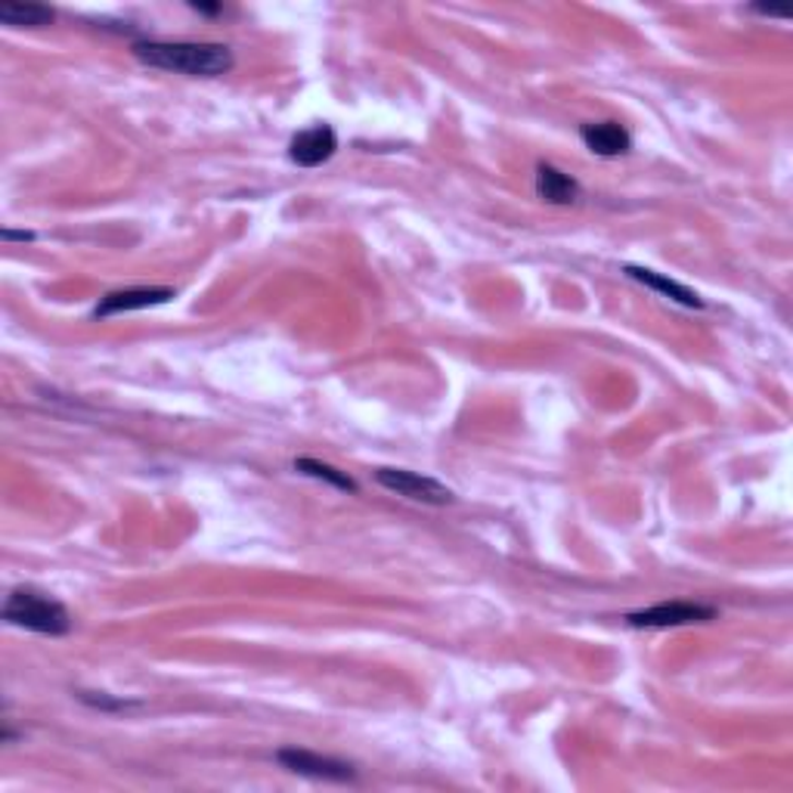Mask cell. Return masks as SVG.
<instances>
[{"label":"cell","mask_w":793,"mask_h":793,"mask_svg":"<svg viewBox=\"0 0 793 793\" xmlns=\"http://www.w3.org/2000/svg\"><path fill=\"white\" fill-rule=\"evenodd\" d=\"M134 57L149 69L190 77H220L236 65L227 44L208 40H136Z\"/></svg>","instance_id":"1"},{"label":"cell","mask_w":793,"mask_h":793,"mask_svg":"<svg viewBox=\"0 0 793 793\" xmlns=\"http://www.w3.org/2000/svg\"><path fill=\"white\" fill-rule=\"evenodd\" d=\"M3 620L40 636H65L72 629V617L59 601L40 596L35 589H13L3 604Z\"/></svg>","instance_id":"2"},{"label":"cell","mask_w":793,"mask_h":793,"mask_svg":"<svg viewBox=\"0 0 793 793\" xmlns=\"http://www.w3.org/2000/svg\"><path fill=\"white\" fill-rule=\"evenodd\" d=\"M710 620H717V608L695 604V601H660L654 608L626 614V623L636 629H676V626L710 623Z\"/></svg>","instance_id":"3"},{"label":"cell","mask_w":793,"mask_h":793,"mask_svg":"<svg viewBox=\"0 0 793 793\" xmlns=\"http://www.w3.org/2000/svg\"><path fill=\"white\" fill-rule=\"evenodd\" d=\"M375 481L379 486H385L391 493L404 496V500H412V503H425V505H449L456 503V493L444 486L441 481L434 478H425V474H416V471H407V468H379L375 471Z\"/></svg>","instance_id":"4"},{"label":"cell","mask_w":793,"mask_h":793,"mask_svg":"<svg viewBox=\"0 0 793 793\" xmlns=\"http://www.w3.org/2000/svg\"><path fill=\"white\" fill-rule=\"evenodd\" d=\"M276 759H279L283 769H289L295 774H308V778H320V781H353L357 778V769L350 762L332 759V756L310 754V750H298V747L279 750Z\"/></svg>","instance_id":"5"},{"label":"cell","mask_w":793,"mask_h":793,"mask_svg":"<svg viewBox=\"0 0 793 793\" xmlns=\"http://www.w3.org/2000/svg\"><path fill=\"white\" fill-rule=\"evenodd\" d=\"M335 153H338V134L332 131L329 124L308 128V131L295 134V140L289 143V158L298 168H320Z\"/></svg>","instance_id":"6"},{"label":"cell","mask_w":793,"mask_h":793,"mask_svg":"<svg viewBox=\"0 0 793 793\" xmlns=\"http://www.w3.org/2000/svg\"><path fill=\"white\" fill-rule=\"evenodd\" d=\"M582 143L589 153L601 155V158H617L633 149V136L629 131L617 124V121H599V124H582L580 128Z\"/></svg>","instance_id":"7"},{"label":"cell","mask_w":793,"mask_h":793,"mask_svg":"<svg viewBox=\"0 0 793 793\" xmlns=\"http://www.w3.org/2000/svg\"><path fill=\"white\" fill-rule=\"evenodd\" d=\"M175 298V289H124L106 295L94 310V316H116V313H131V310H146L168 304Z\"/></svg>","instance_id":"8"},{"label":"cell","mask_w":793,"mask_h":793,"mask_svg":"<svg viewBox=\"0 0 793 793\" xmlns=\"http://www.w3.org/2000/svg\"><path fill=\"white\" fill-rule=\"evenodd\" d=\"M537 195L549 205H574L580 199V183L558 171L555 165L537 168Z\"/></svg>","instance_id":"9"},{"label":"cell","mask_w":793,"mask_h":793,"mask_svg":"<svg viewBox=\"0 0 793 793\" xmlns=\"http://www.w3.org/2000/svg\"><path fill=\"white\" fill-rule=\"evenodd\" d=\"M626 276H629V279H636V283H641L645 289L660 291L663 298L676 301V304H682V308H692V310L704 308V298H700L697 291L688 289V286L676 283V279H666V276H660V273H654V271H645V267H626Z\"/></svg>","instance_id":"10"},{"label":"cell","mask_w":793,"mask_h":793,"mask_svg":"<svg viewBox=\"0 0 793 793\" xmlns=\"http://www.w3.org/2000/svg\"><path fill=\"white\" fill-rule=\"evenodd\" d=\"M53 20H57V13L44 3H20V0L0 3V22L13 25V28H44Z\"/></svg>","instance_id":"11"},{"label":"cell","mask_w":793,"mask_h":793,"mask_svg":"<svg viewBox=\"0 0 793 793\" xmlns=\"http://www.w3.org/2000/svg\"><path fill=\"white\" fill-rule=\"evenodd\" d=\"M295 471H301V474H308V478H316V481H326V484L338 486V490H345V493H357L360 486L353 478H348L345 471H338V468H332L326 462H316V459H298L295 462Z\"/></svg>","instance_id":"12"},{"label":"cell","mask_w":793,"mask_h":793,"mask_svg":"<svg viewBox=\"0 0 793 793\" xmlns=\"http://www.w3.org/2000/svg\"><path fill=\"white\" fill-rule=\"evenodd\" d=\"M81 700L97 707V710H128V707H136V700H112V697L97 695V692H81Z\"/></svg>","instance_id":"13"},{"label":"cell","mask_w":793,"mask_h":793,"mask_svg":"<svg viewBox=\"0 0 793 793\" xmlns=\"http://www.w3.org/2000/svg\"><path fill=\"white\" fill-rule=\"evenodd\" d=\"M7 242H35V232H16V230H3L0 232Z\"/></svg>","instance_id":"14"},{"label":"cell","mask_w":793,"mask_h":793,"mask_svg":"<svg viewBox=\"0 0 793 793\" xmlns=\"http://www.w3.org/2000/svg\"><path fill=\"white\" fill-rule=\"evenodd\" d=\"M193 10H199V13H208V16H212V13H220V7H217V3H214V7H208V3H193Z\"/></svg>","instance_id":"15"}]
</instances>
